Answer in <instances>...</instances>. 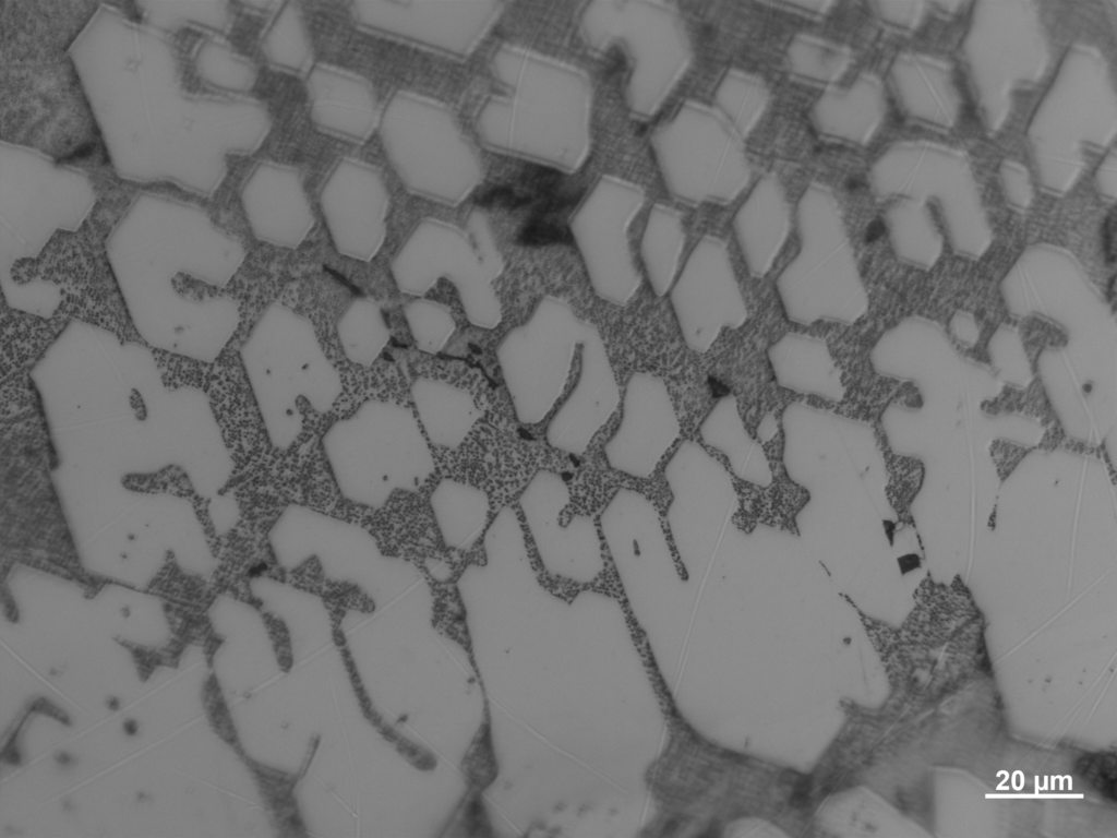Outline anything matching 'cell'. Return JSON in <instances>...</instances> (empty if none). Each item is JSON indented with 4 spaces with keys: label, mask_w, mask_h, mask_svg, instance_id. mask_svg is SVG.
I'll return each instance as SVG.
<instances>
[{
    "label": "cell",
    "mask_w": 1117,
    "mask_h": 838,
    "mask_svg": "<svg viewBox=\"0 0 1117 838\" xmlns=\"http://www.w3.org/2000/svg\"><path fill=\"white\" fill-rule=\"evenodd\" d=\"M791 208L773 173L758 178L732 218V229L750 277L760 279L773 266L791 229Z\"/></svg>",
    "instance_id": "obj_22"
},
{
    "label": "cell",
    "mask_w": 1117,
    "mask_h": 838,
    "mask_svg": "<svg viewBox=\"0 0 1117 838\" xmlns=\"http://www.w3.org/2000/svg\"><path fill=\"white\" fill-rule=\"evenodd\" d=\"M566 479L557 471L538 469L517 498L523 526L543 571L551 577L577 585L597 580L604 571L599 524L590 514L563 512L570 504Z\"/></svg>",
    "instance_id": "obj_15"
},
{
    "label": "cell",
    "mask_w": 1117,
    "mask_h": 838,
    "mask_svg": "<svg viewBox=\"0 0 1117 838\" xmlns=\"http://www.w3.org/2000/svg\"><path fill=\"white\" fill-rule=\"evenodd\" d=\"M680 432L664 380L651 372H634L624 388L618 423L602 447L605 463L622 475L649 479Z\"/></svg>",
    "instance_id": "obj_18"
},
{
    "label": "cell",
    "mask_w": 1117,
    "mask_h": 838,
    "mask_svg": "<svg viewBox=\"0 0 1117 838\" xmlns=\"http://www.w3.org/2000/svg\"><path fill=\"white\" fill-rule=\"evenodd\" d=\"M646 202L635 182L601 176L575 208L569 229L596 295L623 306L636 294L640 276L628 232Z\"/></svg>",
    "instance_id": "obj_14"
},
{
    "label": "cell",
    "mask_w": 1117,
    "mask_h": 838,
    "mask_svg": "<svg viewBox=\"0 0 1117 838\" xmlns=\"http://www.w3.org/2000/svg\"><path fill=\"white\" fill-rule=\"evenodd\" d=\"M321 444L339 493L365 508H382L396 492L418 491L435 471L417 417L395 400L363 402L332 423Z\"/></svg>",
    "instance_id": "obj_4"
},
{
    "label": "cell",
    "mask_w": 1117,
    "mask_h": 838,
    "mask_svg": "<svg viewBox=\"0 0 1117 838\" xmlns=\"http://www.w3.org/2000/svg\"><path fill=\"white\" fill-rule=\"evenodd\" d=\"M729 253L721 237L704 235L669 291L683 340L694 352L708 351L723 328L736 330L748 318Z\"/></svg>",
    "instance_id": "obj_16"
},
{
    "label": "cell",
    "mask_w": 1117,
    "mask_h": 838,
    "mask_svg": "<svg viewBox=\"0 0 1117 838\" xmlns=\"http://www.w3.org/2000/svg\"><path fill=\"white\" fill-rule=\"evenodd\" d=\"M429 504L442 543L447 549L470 551L490 524L489 493L463 480L442 478L431 491Z\"/></svg>",
    "instance_id": "obj_26"
},
{
    "label": "cell",
    "mask_w": 1117,
    "mask_h": 838,
    "mask_svg": "<svg viewBox=\"0 0 1117 838\" xmlns=\"http://www.w3.org/2000/svg\"><path fill=\"white\" fill-rule=\"evenodd\" d=\"M410 395L419 424L435 447L457 450L482 416L468 390L444 380L418 376Z\"/></svg>",
    "instance_id": "obj_25"
},
{
    "label": "cell",
    "mask_w": 1117,
    "mask_h": 838,
    "mask_svg": "<svg viewBox=\"0 0 1117 838\" xmlns=\"http://www.w3.org/2000/svg\"><path fill=\"white\" fill-rule=\"evenodd\" d=\"M416 347L425 354L440 352L456 330L449 308L429 298H415L403 307Z\"/></svg>",
    "instance_id": "obj_33"
},
{
    "label": "cell",
    "mask_w": 1117,
    "mask_h": 838,
    "mask_svg": "<svg viewBox=\"0 0 1117 838\" xmlns=\"http://www.w3.org/2000/svg\"><path fill=\"white\" fill-rule=\"evenodd\" d=\"M304 84L309 116L319 132L360 145L379 129L382 108L364 76L334 64L315 63Z\"/></svg>",
    "instance_id": "obj_21"
},
{
    "label": "cell",
    "mask_w": 1117,
    "mask_h": 838,
    "mask_svg": "<svg viewBox=\"0 0 1117 838\" xmlns=\"http://www.w3.org/2000/svg\"><path fill=\"white\" fill-rule=\"evenodd\" d=\"M336 332L345 357L364 368L377 359L391 337L382 308L369 297H358L347 306Z\"/></svg>",
    "instance_id": "obj_30"
},
{
    "label": "cell",
    "mask_w": 1117,
    "mask_h": 838,
    "mask_svg": "<svg viewBox=\"0 0 1117 838\" xmlns=\"http://www.w3.org/2000/svg\"><path fill=\"white\" fill-rule=\"evenodd\" d=\"M260 50L268 67L287 75L305 77L314 62L310 31L296 1H281L260 37Z\"/></svg>",
    "instance_id": "obj_28"
},
{
    "label": "cell",
    "mask_w": 1117,
    "mask_h": 838,
    "mask_svg": "<svg viewBox=\"0 0 1117 838\" xmlns=\"http://www.w3.org/2000/svg\"><path fill=\"white\" fill-rule=\"evenodd\" d=\"M765 4L806 17H821L831 11L834 2L829 0L773 1L765 2Z\"/></svg>",
    "instance_id": "obj_37"
},
{
    "label": "cell",
    "mask_w": 1117,
    "mask_h": 838,
    "mask_svg": "<svg viewBox=\"0 0 1117 838\" xmlns=\"http://www.w3.org/2000/svg\"><path fill=\"white\" fill-rule=\"evenodd\" d=\"M898 562L901 568L908 567V571L921 566L920 559L916 554L901 556L900 559H898Z\"/></svg>",
    "instance_id": "obj_38"
},
{
    "label": "cell",
    "mask_w": 1117,
    "mask_h": 838,
    "mask_svg": "<svg viewBox=\"0 0 1117 838\" xmlns=\"http://www.w3.org/2000/svg\"><path fill=\"white\" fill-rule=\"evenodd\" d=\"M377 131L387 161L410 194L456 206L483 180L476 146L443 101L396 89L382 107Z\"/></svg>",
    "instance_id": "obj_7"
},
{
    "label": "cell",
    "mask_w": 1117,
    "mask_h": 838,
    "mask_svg": "<svg viewBox=\"0 0 1117 838\" xmlns=\"http://www.w3.org/2000/svg\"><path fill=\"white\" fill-rule=\"evenodd\" d=\"M319 203L336 251L370 262L387 235L389 192L381 171L358 158H339L322 181Z\"/></svg>",
    "instance_id": "obj_17"
},
{
    "label": "cell",
    "mask_w": 1117,
    "mask_h": 838,
    "mask_svg": "<svg viewBox=\"0 0 1117 838\" xmlns=\"http://www.w3.org/2000/svg\"><path fill=\"white\" fill-rule=\"evenodd\" d=\"M242 367L271 444L290 448L303 430L300 403L326 414L343 392L312 322L273 302L262 311L239 350Z\"/></svg>",
    "instance_id": "obj_3"
},
{
    "label": "cell",
    "mask_w": 1117,
    "mask_h": 838,
    "mask_svg": "<svg viewBox=\"0 0 1117 838\" xmlns=\"http://www.w3.org/2000/svg\"><path fill=\"white\" fill-rule=\"evenodd\" d=\"M71 320L57 310L49 319L1 308V378L28 372Z\"/></svg>",
    "instance_id": "obj_29"
},
{
    "label": "cell",
    "mask_w": 1117,
    "mask_h": 838,
    "mask_svg": "<svg viewBox=\"0 0 1117 838\" xmlns=\"http://www.w3.org/2000/svg\"><path fill=\"white\" fill-rule=\"evenodd\" d=\"M490 68L500 92L477 111L479 141L495 153L577 171L592 143L593 91L587 73L508 43L495 49Z\"/></svg>",
    "instance_id": "obj_2"
},
{
    "label": "cell",
    "mask_w": 1117,
    "mask_h": 838,
    "mask_svg": "<svg viewBox=\"0 0 1117 838\" xmlns=\"http://www.w3.org/2000/svg\"><path fill=\"white\" fill-rule=\"evenodd\" d=\"M852 61L850 48L812 34L794 35L785 49V63L791 76L824 89L834 86Z\"/></svg>",
    "instance_id": "obj_31"
},
{
    "label": "cell",
    "mask_w": 1117,
    "mask_h": 838,
    "mask_svg": "<svg viewBox=\"0 0 1117 838\" xmlns=\"http://www.w3.org/2000/svg\"><path fill=\"white\" fill-rule=\"evenodd\" d=\"M766 354L780 387L828 402L843 400L846 388L842 370L826 339L808 333L786 332L769 345Z\"/></svg>",
    "instance_id": "obj_23"
},
{
    "label": "cell",
    "mask_w": 1117,
    "mask_h": 838,
    "mask_svg": "<svg viewBox=\"0 0 1117 838\" xmlns=\"http://www.w3.org/2000/svg\"><path fill=\"white\" fill-rule=\"evenodd\" d=\"M578 28L594 52L618 48L628 74L624 99L629 115L652 118L682 80L693 59L692 43L677 8L654 0H593L582 4Z\"/></svg>",
    "instance_id": "obj_6"
},
{
    "label": "cell",
    "mask_w": 1117,
    "mask_h": 838,
    "mask_svg": "<svg viewBox=\"0 0 1117 838\" xmlns=\"http://www.w3.org/2000/svg\"><path fill=\"white\" fill-rule=\"evenodd\" d=\"M129 195L103 193L79 230H57L36 258L16 261L11 276L17 284L52 282L60 288L58 312L107 330L122 344L148 346L131 320L106 254V239Z\"/></svg>",
    "instance_id": "obj_8"
},
{
    "label": "cell",
    "mask_w": 1117,
    "mask_h": 838,
    "mask_svg": "<svg viewBox=\"0 0 1117 838\" xmlns=\"http://www.w3.org/2000/svg\"><path fill=\"white\" fill-rule=\"evenodd\" d=\"M397 289L423 296L440 279L456 289L467 320L492 330L502 307L492 280L497 275L483 260L468 230L434 217L420 219L389 261Z\"/></svg>",
    "instance_id": "obj_11"
},
{
    "label": "cell",
    "mask_w": 1117,
    "mask_h": 838,
    "mask_svg": "<svg viewBox=\"0 0 1117 838\" xmlns=\"http://www.w3.org/2000/svg\"><path fill=\"white\" fill-rule=\"evenodd\" d=\"M1085 762L1078 767L1080 776L1086 780L1092 787L1096 788L1102 793L1109 795L1115 794V757L1106 755H1092L1084 758Z\"/></svg>",
    "instance_id": "obj_35"
},
{
    "label": "cell",
    "mask_w": 1117,
    "mask_h": 838,
    "mask_svg": "<svg viewBox=\"0 0 1117 838\" xmlns=\"http://www.w3.org/2000/svg\"><path fill=\"white\" fill-rule=\"evenodd\" d=\"M501 1L356 0L349 16L370 36L455 61L467 60L504 12Z\"/></svg>",
    "instance_id": "obj_12"
},
{
    "label": "cell",
    "mask_w": 1117,
    "mask_h": 838,
    "mask_svg": "<svg viewBox=\"0 0 1117 838\" xmlns=\"http://www.w3.org/2000/svg\"><path fill=\"white\" fill-rule=\"evenodd\" d=\"M1035 447L1023 446L1013 444L1010 442L1000 443L994 441L990 445V456L996 466L997 475L1001 481H1005L1020 462Z\"/></svg>",
    "instance_id": "obj_36"
},
{
    "label": "cell",
    "mask_w": 1117,
    "mask_h": 838,
    "mask_svg": "<svg viewBox=\"0 0 1117 838\" xmlns=\"http://www.w3.org/2000/svg\"><path fill=\"white\" fill-rule=\"evenodd\" d=\"M795 222L798 250L776 279L785 318L801 325L855 324L869 300L833 191L810 182L797 201Z\"/></svg>",
    "instance_id": "obj_5"
},
{
    "label": "cell",
    "mask_w": 1117,
    "mask_h": 838,
    "mask_svg": "<svg viewBox=\"0 0 1117 838\" xmlns=\"http://www.w3.org/2000/svg\"><path fill=\"white\" fill-rule=\"evenodd\" d=\"M621 398L603 339L596 326L588 323L579 348L578 374L548 420L545 442L568 455H584L617 410Z\"/></svg>",
    "instance_id": "obj_19"
},
{
    "label": "cell",
    "mask_w": 1117,
    "mask_h": 838,
    "mask_svg": "<svg viewBox=\"0 0 1117 838\" xmlns=\"http://www.w3.org/2000/svg\"><path fill=\"white\" fill-rule=\"evenodd\" d=\"M890 474L888 499L901 523L914 525L911 504L920 492L924 476V464L916 457L884 454Z\"/></svg>",
    "instance_id": "obj_34"
},
{
    "label": "cell",
    "mask_w": 1117,
    "mask_h": 838,
    "mask_svg": "<svg viewBox=\"0 0 1117 838\" xmlns=\"http://www.w3.org/2000/svg\"><path fill=\"white\" fill-rule=\"evenodd\" d=\"M123 728H124V731H125V732H127L128 734H131V735H134V734H136V733H137V731H139V726H137V725H136V723H135V722H134L133 720H128V721H127V722L124 723Z\"/></svg>",
    "instance_id": "obj_39"
},
{
    "label": "cell",
    "mask_w": 1117,
    "mask_h": 838,
    "mask_svg": "<svg viewBox=\"0 0 1117 838\" xmlns=\"http://www.w3.org/2000/svg\"><path fill=\"white\" fill-rule=\"evenodd\" d=\"M770 100L767 84L741 69H729L713 93V108L745 140L757 127Z\"/></svg>",
    "instance_id": "obj_32"
},
{
    "label": "cell",
    "mask_w": 1117,
    "mask_h": 838,
    "mask_svg": "<svg viewBox=\"0 0 1117 838\" xmlns=\"http://www.w3.org/2000/svg\"><path fill=\"white\" fill-rule=\"evenodd\" d=\"M885 113V97L879 80L858 75L848 86L822 91L809 110L815 131L822 137L865 145L870 141Z\"/></svg>",
    "instance_id": "obj_24"
},
{
    "label": "cell",
    "mask_w": 1117,
    "mask_h": 838,
    "mask_svg": "<svg viewBox=\"0 0 1117 838\" xmlns=\"http://www.w3.org/2000/svg\"><path fill=\"white\" fill-rule=\"evenodd\" d=\"M268 542L283 570L295 571L315 561L327 579L358 586L399 573L408 563L385 554L363 526L296 503L273 523Z\"/></svg>",
    "instance_id": "obj_13"
},
{
    "label": "cell",
    "mask_w": 1117,
    "mask_h": 838,
    "mask_svg": "<svg viewBox=\"0 0 1117 838\" xmlns=\"http://www.w3.org/2000/svg\"><path fill=\"white\" fill-rule=\"evenodd\" d=\"M650 145L668 193L683 204H729L750 181L744 140L704 103L684 101L653 129Z\"/></svg>",
    "instance_id": "obj_9"
},
{
    "label": "cell",
    "mask_w": 1117,
    "mask_h": 838,
    "mask_svg": "<svg viewBox=\"0 0 1117 838\" xmlns=\"http://www.w3.org/2000/svg\"><path fill=\"white\" fill-rule=\"evenodd\" d=\"M588 322L554 296L543 297L526 322L496 346V359L515 417L542 422L565 391Z\"/></svg>",
    "instance_id": "obj_10"
},
{
    "label": "cell",
    "mask_w": 1117,
    "mask_h": 838,
    "mask_svg": "<svg viewBox=\"0 0 1117 838\" xmlns=\"http://www.w3.org/2000/svg\"><path fill=\"white\" fill-rule=\"evenodd\" d=\"M685 242L680 212L663 203L653 204L641 234L639 252L649 285L657 297L665 296L673 286L680 273Z\"/></svg>",
    "instance_id": "obj_27"
},
{
    "label": "cell",
    "mask_w": 1117,
    "mask_h": 838,
    "mask_svg": "<svg viewBox=\"0 0 1117 838\" xmlns=\"http://www.w3.org/2000/svg\"><path fill=\"white\" fill-rule=\"evenodd\" d=\"M241 205L255 239L274 247L299 248L315 224L301 172L288 164L259 161L243 182Z\"/></svg>",
    "instance_id": "obj_20"
},
{
    "label": "cell",
    "mask_w": 1117,
    "mask_h": 838,
    "mask_svg": "<svg viewBox=\"0 0 1117 838\" xmlns=\"http://www.w3.org/2000/svg\"><path fill=\"white\" fill-rule=\"evenodd\" d=\"M9 2L2 26V108L8 106V132L14 141L33 144L61 163L89 155L99 139L63 47L93 13L87 3Z\"/></svg>",
    "instance_id": "obj_1"
}]
</instances>
